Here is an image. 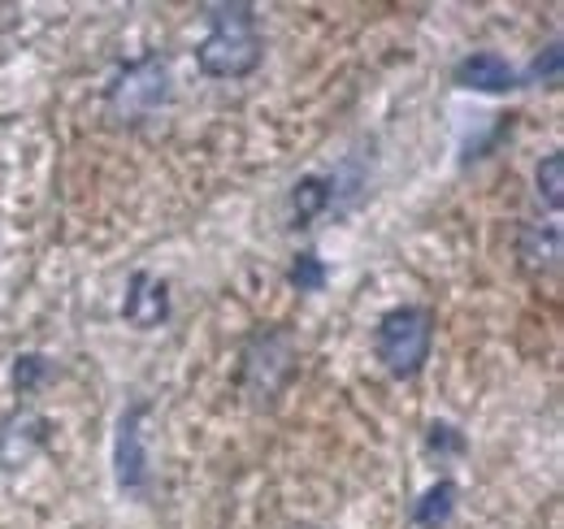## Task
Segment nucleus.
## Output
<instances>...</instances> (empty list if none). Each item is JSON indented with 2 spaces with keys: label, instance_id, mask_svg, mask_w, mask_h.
<instances>
[{
  "label": "nucleus",
  "instance_id": "nucleus-1",
  "mask_svg": "<svg viewBox=\"0 0 564 529\" xmlns=\"http://www.w3.org/2000/svg\"><path fill=\"white\" fill-rule=\"evenodd\" d=\"M209 35L196 48V62L209 78H243L261 62V35L252 4H209Z\"/></svg>",
  "mask_w": 564,
  "mask_h": 529
},
{
  "label": "nucleus",
  "instance_id": "nucleus-2",
  "mask_svg": "<svg viewBox=\"0 0 564 529\" xmlns=\"http://www.w3.org/2000/svg\"><path fill=\"white\" fill-rule=\"evenodd\" d=\"M430 338H434V322H430L425 309H391L378 322L373 347H378V360L395 378H413L430 356Z\"/></svg>",
  "mask_w": 564,
  "mask_h": 529
},
{
  "label": "nucleus",
  "instance_id": "nucleus-3",
  "mask_svg": "<svg viewBox=\"0 0 564 529\" xmlns=\"http://www.w3.org/2000/svg\"><path fill=\"white\" fill-rule=\"evenodd\" d=\"M170 96V78H165V66L156 57H143V62H131V66L118 74V83L109 87V100L122 118L140 122L148 114H156Z\"/></svg>",
  "mask_w": 564,
  "mask_h": 529
},
{
  "label": "nucleus",
  "instance_id": "nucleus-4",
  "mask_svg": "<svg viewBox=\"0 0 564 529\" xmlns=\"http://www.w3.org/2000/svg\"><path fill=\"white\" fill-rule=\"evenodd\" d=\"M456 83L460 87H474V91H508L521 78H517V69L508 66L499 53H474V57H465L456 66Z\"/></svg>",
  "mask_w": 564,
  "mask_h": 529
},
{
  "label": "nucleus",
  "instance_id": "nucleus-5",
  "mask_svg": "<svg viewBox=\"0 0 564 529\" xmlns=\"http://www.w3.org/2000/svg\"><path fill=\"white\" fill-rule=\"evenodd\" d=\"M165 287L152 278V273H135L131 278V291H127V322H135V326H161V317H165Z\"/></svg>",
  "mask_w": 564,
  "mask_h": 529
},
{
  "label": "nucleus",
  "instance_id": "nucleus-6",
  "mask_svg": "<svg viewBox=\"0 0 564 529\" xmlns=\"http://www.w3.org/2000/svg\"><path fill=\"white\" fill-rule=\"evenodd\" d=\"M140 417L143 408H131L122 417V434H118V482L127 490L143 486V443H140Z\"/></svg>",
  "mask_w": 564,
  "mask_h": 529
},
{
  "label": "nucleus",
  "instance_id": "nucleus-7",
  "mask_svg": "<svg viewBox=\"0 0 564 529\" xmlns=\"http://www.w3.org/2000/svg\"><path fill=\"white\" fill-rule=\"evenodd\" d=\"M452 504H456V486H452V482L430 486V490H425V499H422V508H417V526L438 529L447 517H452Z\"/></svg>",
  "mask_w": 564,
  "mask_h": 529
},
{
  "label": "nucleus",
  "instance_id": "nucleus-8",
  "mask_svg": "<svg viewBox=\"0 0 564 529\" xmlns=\"http://www.w3.org/2000/svg\"><path fill=\"white\" fill-rule=\"evenodd\" d=\"M330 204V187L322 183V179H304L300 187H295V222H308L317 208H326Z\"/></svg>",
  "mask_w": 564,
  "mask_h": 529
},
{
  "label": "nucleus",
  "instance_id": "nucleus-9",
  "mask_svg": "<svg viewBox=\"0 0 564 529\" xmlns=\"http://www.w3.org/2000/svg\"><path fill=\"white\" fill-rule=\"evenodd\" d=\"M561 170H564V156L552 152L543 165H539V192H547V204L561 208Z\"/></svg>",
  "mask_w": 564,
  "mask_h": 529
},
{
  "label": "nucleus",
  "instance_id": "nucleus-10",
  "mask_svg": "<svg viewBox=\"0 0 564 529\" xmlns=\"http://www.w3.org/2000/svg\"><path fill=\"white\" fill-rule=\"evenodd\" d=\"M291 282H295L300 291H317V287L326 282V264L317 261L313 252H304V257L295 261V269H291Z\"/></svg>",
  "mask_w": 564,
  "mask_h": 529
},
{
  "label": "nucleus",
  "instance_id": "nucleus-11",
  "mask_svg": "<svg viewBox=\"0 0 564 529\" xmlns=\"http://www.w3.org/2000/svg\"><path fill=\"white\" fill-rule=\"evenodd\" d=\"M561 69V48H547V62L539 57L534 62V69H530V78H543V74H556Z\"/></svg>",
  "mask_w": 564,
  "mask_h": 529
}]
</instances>
